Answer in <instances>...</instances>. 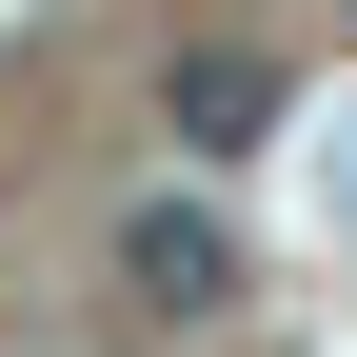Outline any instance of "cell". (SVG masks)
<instances>
[{"label": "cell", "instance_id": "obj_1", "mask_svg": "<svg viewBox=\"0 0 357 357\" xmlns=\"http://www.w3.org/2000/svg\"><path fill=\"white\" fill-rule=\"evenodd\" d=\"M278 100H298L278 40H178V60H159V139H178V159H258Z\"/></svg>", "mask_w": 357, "mask_h": 357}, {"label": "cell", "instance_id": "obj_2", "mask_svg": "<svg viewBox=\"0 0 357 357\" xmlns=\"http://www.w3.org/2000/svg\"><path fill=\"white\" fill-rule=\"evenodd\" d=\"M218 298H238V218H218V199H139V218H119V318H139V337L218 318Z\"/></svg>", "mask_w": 357, "mask_h": 357}]
</instances>
